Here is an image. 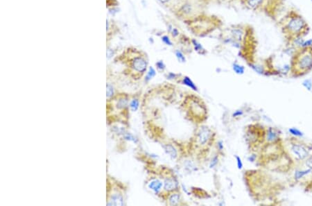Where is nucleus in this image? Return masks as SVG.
I'll return each instance as SVG.
<instances>
[{
	"label": "nucleus",
	"instance_id": "obj_25",
	"mask_svg": "<svg viewBox=\"0 0 312 206\" xmlns=\"http://www.w3.org/2000/svg\"><path fill=\"white\" fill-rule=\"evenodd\" d=\"M233 34H234V37H235L237 40L241 39L242 33L239 30H235V31H233Z\"/></svg>",
	"mask_w": 312,
	"mask_h": 206
},
{
	"label": "nucleus",
	"instance_id": "obj_12",
	"mask_svg": "<svg viewBox=\"0 0 312 206\" xmlns=\"http://www.w3.org/2000/svg\"><path fill=\"white\" fill-rule=\"evenodd\" d=\"M169 204L172 205H176L180 201V195L178 194H173L169 199Z\"/></svg>",
	"mask_w": 312,
	"mask_h": 206
},
{
	"label": "nucleus",
	"instance_id": "obj_28",
	"mask_svg": "<svg viewBox=\"0 0 312 206\" xmlns=\"http://www.w3.org/2000/svg\"><path fill=\"white\" fill-rule=\"evenodd\" d=\"M243 115V111L242 110H236L233 113V117L234 118H236V117H239L241 115Z\"/></svg>",
	"mask_w": 312,
	"mask_h": 206
},
{
	"label": "nucleus",
	"instance_id": "obj_7",
	"mask_svg": "<svg viewBox=\"0 0 312 206\" xmlns=\"http://www.w3.org/2000/svg\"><path fill=\"white\" fill-rule=\"evenodd\" d=\"M177 188V183L174 179L167 178L164 182V188L166 191L171 192Z\"/></svg>",
	"mask_w": 312,
	"mask_h": 206
},
{
	"label": "nucleus",
	"instance_id": "obj_2",
	"mask_svg": "<svg viewBox=\"0 0 312 206\" xmlns=\"http://www.w3.org/2000/svg\"><path fill=\"white\" fill-rule=\"evenodd\" d=\"M292 71L295 74L302 75L312 69V47L300 48L292 60Z\"/></svg>",
	"mask_w": 312,
	"mask_h": 206
},
{
	"label": "nucleus",
	"instance_id": "obj_4",
	"mask_svg": "<svg viewBox=\"0 0 312 206\" xmlns=\"http://www.w3.org/2000/svg\"><path fill=\"white\" fill-rule=\"evenodd\" d=\"M292 151L294 154L296 155V156L297 158H298L299 159H304L308 155V152L306 150V149L298 144L294 145L292 147Z\"/></svg>",
	"mask_w": 312,
	"mask_h": 206
},
{
	"label": "nucleus",
	"instance_id": "obj_23",
	"mask_svg": "<svg viewBox=\"0 0 312 206\" xmlns=\"http://www.w3.org/2000/svg\"><path fill=\"white\" fill-rule=\"evenodd\" d=\"M176 56H177L178 59L179 60L180 62H185V56H183V54H182L181 52H179V51H178V52H176Z\"/></svg>",
	"mask_w": 312,
	"mask_h": 206
},
{
	"label": "nucleus",
	"instance_id": "obj_18",
	"mask_svg": "<svg viewBox=\"0 0 312 206\" xmlns=\"http://www.w3.org/2000/svg\"><path fill=\"white\" fill-rule=\"evenodd\" d=\"M289 132L292 134V135H296V136H302V133L300 130H299L298 129H297V128H290L289 129Z\"/></svg>",
	"mask_w": 312,
	"mask_h": 206
},
{
	"label": "nucleus",
	"instance_id": "obj_11",
	"mask_svg": "<svg viewBox=\"0 0 312 206\" xmlns=\"http://www.w3.org/2000/svg\"><path fill=\"white\" fill-rule=\"evenodd\" d=\"M183 83V84L186 85V86L189 87V88H190L191 89H192V90H196V91L197 90V87L196 86V85L193 84V81H191L189 77H187V76L184 77Z\"/></svg>",
	"mask_w": 312,
	"mask_h": 206
},
{
	"label": "nucleus",
	"instance_id": "obj_17",
	"mask_svg": "<svg viewBox=\"0 0 312 206\" xmlns=\"http://www.w3.org/2000/svg\"><path fill=\"white\" fill-rule=\"evenodd\" d=\"M130 107L133 111H136L139 108V101L138 99H133L130 103Z\"/></svg>",
	"mask_w": 312,
	"mask_h": 206
},
{
	"label": "nucleus",
	"instance_id": "obj_9",
	"mask_svg": "<svg viewBox=\"0 0 312 206\" xmlns=\"http://www.w3.org/2000/svg\"><path fill=\"white\" fill-rule=\"evenodd\" d=\"M278 137L277 133L276 132L275 130H274L273 128H269L267 132V141L269 142H275L277 140Z\"/></svg>",
	"mask_w": 312,
	"mask_h": 206
},
{
	"label": "nucleus",
	"instance_id": "obj_27",
	"mask_svg": "<svg viewBox=\"0 0 312 206\" xmlns=\"http://www.w3.org/2000/svg\"><path fill=\"white\" fill-rule=\"evenodd\" d=\"M251 66H252V67H253V69H254L255 70L257 71V72L262 73L263 69H262V68L261 67H259V66H258V65H252Z\"/></svg>",
	"mask_w": 312,
	"mask_h": 206
},
{
	"label": "nucleus",
	"instance_id": "obj_31",
	"mask_svg": "<svg viewBox=\"0 0 312 206\" xmlns=\"http://www.w3.org/2000/svg\"><path fill=\"white\" fill-rule=\"evenodd\" d=\"M218 147H219V149H220V150H222V149H223V142H219V143H218Z\"/></svg>",
	"mask_w": 312,
	"mask_h": 206
},
{
	"label": "nucleus",
	"instance_id": "obj_21",
	"mask_svg": "<svg viewBox=\"0 0 312 206\" xmlns=\"http://www.w3.org/2000/svg\"><path fill=\"white\" fill-rule=\"evenodd\" d=\"M218 162H219V159H218V157L217 156H214V158L212 159L211 162H210V168H214L216 165H217V163H218Z\"/></svg>",
	"mask_w": 312,
	"mask_h": 206
},
{
	"label": "nucleus",
	"instance_id": "obj_5",
	"mask_svg": "<svg viewBox=\"0 0 312 206\" xmlns=\"http://www.w3.org/2000/svg\"><path fill=\"white\" fill-rule=\"evenodd\" d=\"M211 132L208 128H203L200 130L198 135V139L200 144H205L210 139Z\"/></svg>",
	"mask_w": 312,
	"mask_h": 206
},
{
	"label": "nucleus",
	"instance_id": "obj_1",
	"mask_svg": "<svg viewBox=\"0 0 312 206\" xmlns=\"http://www.w3.org/2000/svg\"><path fill=\"white\" fill-rule=\"evenodd\" d=\"M282 30L286 38L294 40L305 35L309 31V26L301 16L292 12L284 19Z\"/></svg>",
	"mask_w": 312,
	"mask_h": 206
},
{
	"label": "nucleus",
	"instance_id": "obj_3",
	"mask_svg": "<svg viewBox=\"0 0 312 206\" xmlns=\"http://www.w3.org/2000/svg\"><path fill=\"white\" fill-rule=\"evenodd\" d=\"M147 67L146 60L141 56H136L131 61V67L137 72L144 73Z\"/></svg>",
	"mask_w": 312,
	"mask_h": 206
},
{
	"label": "nucleus",
	"instance_id": "obj_15",
	"mask_svg": "<svg viewBox=\"0 0 312 206\" xmlns=\"http://www.w3.org/2000/svg\"><path fill=\"white\" fill-rule=\"evenodd\" d=\"M310 171H311L310 169L304 170V171H297L296 173H295V177H296V179L301 178L303 177L304 176H305L306 174H307V173H309L310 172Z\"/></svg>",
	"mask_w": 312,
	"mask_h": 206
},
{
	"label": "nucleus",
	"instance_id": "obj_19",
	"mask_svg": "<svg viewBox=\"0 0 312 206\" xmlns=\"http://www.w3.org/2000/svg\"><path fill=\"white\" fill-rule=\"evenodd\" d=\"M113 95V88L110 85H107V97L110 98Z\"/></svg>",
	"mask_w": 312,
	"mask_h": 206
},
{
	"label": "nucleus",
	"instance_id": "obj_14",
	"mask_svg": "<svg viewBox=\"0 0 312 206\" xmlns=\"http://www.w3.org/2000/svg\"><path fill=\"white\" fill-rule=\"evenodd\" d=\"M233 69H234V71H235L236 74H242L244 73V71H245V69H244L243 66L238 65V64H234V65H233Z\"/></svg>",
	"mask_w": 312,
	"mask_h": 206
},
{
	"label": "nucleus",
	"instance_id": "obj_24",
	"mask_svg": "<svg viewBox=\"0 0 312 206\" xmlns=\"http://www.w3.org/2000/svg\"><path fill=\"white\" fill-rule=\"evenodd\" d=\"M236 164H237V167L239 169H241L243 167V162L241 161V159L240 157L236 156Z\"/></svg>",
	"mask_w": 312,
	"mask_h": 206
},
{
	"label": "nucleus",
	"instance_id": "obj_16",
	"mask_svg": "<svg viewBox=\"0 0 312 206\" xmlns=\"http://www.w3.org/2000/svg\"><path fill=\"white\" fill-rule=\"evenodd\" d=\"M155 69H154L153 67H150L149 68V70H148V72L147 74V75H146V81H148L149 80H151V79L153 78V77L155 76Z\"/></svg>",
	"mask_w": 312,
	"mask_h": 206
},
{
	"label": "nucleus",
	"instance_id": "obj_22",
	"mask_svg": "<svg viewBox=\"0 0 312 206\" xmlns=\"http://www.w3.org/2000/svg\"><path fill=\"white\" fill-rule=\"evenodd\" d=\"M303 86L305 87L307 89V90H310L311 89V87H312V83L311 81L310 80H305L303 82Z\"/></svg>",
	"mask_w": 312,
	"mask_h": 206
},
{
	"label": "nucleus",
	"instance_id": "obj_10",
	"mask_svg": "<svg viewBox=\"0 0 312 206\" xmlns=\"http://www.w3.org/2000/svg\"><path fill=\"white\" fill-rule=\"evenodd\" d=\"M123 198L119 195H114L112 196V200L108 203V205H123Z\"/></svg>",
	"mask_w": 312,
	"mask_h": 206
},
{
	"label": "nucleus",
	"instance_id": "obj_6",
	"mask_svg": "<svg viewBox=\"0 0 312 206\" xmlns=\"http://www.w3.org/2000/svg\"><path fill=\"white\" fill-rule=\"evenodd\" d=\"M163 183L159 180H153L148 183V187L150 190H153L155 193H158L162 188Z\"/></svg>",
	"mask_w": 312,
	"mask_h": 206
},
{
	"label": "nucleus",
	"instance_id": "obj_30",
	"mask_svg": "<svg viewBox=\"0 0 312 206\" xmlns=\"http://www.w3.org/2000/svg\"><path fill=\"white\" fill-rule=\"evenodd\" d=\"M162 40L164 41V42L166 43L167 45H172V42H171V41L169 40V39L168 37L167 36H164L162 38Z\"/></svg>",
	"mask_w": 312,
	"mask_h": 206
},
{
	"label": "nucleus",
	"instance_id": "obj_13",
	"mask_svg": "<svg viewBox=\"0 0 312 206\" xmlns=\"http://www.w3.org/2000/svg\"><path fill=\"white\" fill-rule=\"evenodd\" d=\"M264 0H247L248 5L252 8H255L262 4Z\"/></svg>",
	"mask_w": 312,
	"mask_h": 206
},
{
	"label": "nucleus",
	"instance_id": "obj_8",
	"mask_svg": "<svg viewBox=\"0 0 312 206\" xmlns=\"http://www.w3.org/2000/svg\"><path fill=\"white\" fill-rule=\"evenodd\" d=\"M164 149L165 152L172 159H176L178 157V152L176 151V149L174 148L172 145L171 144H166L165 146L163 147Z\"/></svg>",
	"mask_w": 312,
	"mask_h": 206
},
{
	"label": "nucleus",
	"instance_id": "obj_32",
	"mask_svg": "<svg viewBox=\"0 0 312 206\" xmlns=\"http://www.w3.org/2000/svg\"><path fill=\"white\" fill-rule=\"evenodd\" d=\"M160 1L162 3H166L167 1H169V0H160Z\"/></svg>",
	"mask_w": 312,
	"mask_h": 206
},
{
	"label": "nucleus",
	"instance_id": "obj_26",
	"mask_svg": "<svg viewBox=\"0 0 312 206\" xmlns=\"http://www.w3.org/2000/svg\"><path fill=\"white\" fill-rule=\"evenodd\" d=\"M125 139H127V140H131V141H133V142H135V138L132 135H131L130 133H126L124 136Z\"/></svg>",
	"mask_w": 312,
	"mask_h": 206
},
{
	"label": "nucleus",
	"instance_id": "obj_29",
	"mask_svg": "<svg viewBox=\"0 0 312 206\" xmlns=\"http://www.w3.org/2000/svg\"><path fill=\"white\" fill-rule=\"evenodd\" d=\"M156 65H157V67H158L160 69H164V68H165V66L164 65V63H163L162 61H160V62H158V63H156Z\"/></svg>",
	"mask_w": 312,
	"mask_h": 206
},
{
	"label": "nucleus",
	"instance_id": "obj_20",
	"mask_svg": "<svg viewBox=\"0 0 312 206\" xmlns=\"http://www.w3.org/2000/svg\"><path fill=\"white\" fill-rule=\"evenodd\" d=\"M312 47V39L307 40L304 41L302 43L301 48H306V47Z\"/></svg>",
	"mask_w": 312,
	"mask_h": 206
}]
</instances>
